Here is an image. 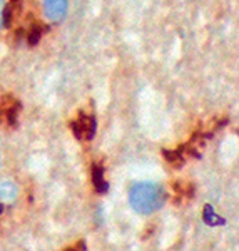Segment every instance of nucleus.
<instances>
[{
    "label": "nucleus",
    "mask_w": 239,
    "mask_h": 251,
    "mask_svg": "<svg viewBox=\"0 0 239 251\" xmlns=\"http://www.w3.org/2000/svg\"><path fill=\"white\" fill-rule=\"evenodd\" d=\"M129 203L132 209L141 214H152L157 209L163 208L166 203V193L164 188L157 183L151 181H143L131 188L129 193Z\"/></svg>",
    "instance_id": "obj_1"
},
{
    "label": "nucleus",
    "mask_w": 239,
    "mask_h": 251,
    "mask_svg": "<svg viewBox=\"0 0 239 251\" xmlns=\"http://www.w3.org/2000/svg\"><path fill=\"white\" fill-rule=\"evenodd\" d=\"M96 117L92 116H80L79 119L74 121L72 123V131H74V134L77 139H92L96 134Z\"/></svg>",
    "instance_id": "obj_2"
},
{
    "label": "nucleus",
    "mask_w": 239,
    "mask_h": 251,
    "mask_svg": "<svg viewBox=\"0 0 239 251\" xmlns=\"http://www.w3.org/2000/svg\"><path fill=\"white\" fill-rule=\"evenodd\" d=\"M69 0H44V12L52 22H60L67 14Z\"/></svg>",
    "instance_id": "obj_3"
},
{
    "label": "nucleus",
    "mask_w": 239,
    "mask_h": 251,
    "mask_svg": "<svg viewBox=\"0 0 239 251\" xmlns=\"http://www.w3.org/2000/svg\"><path fill=\"white\" fill-rule=\"evenodd\" d=\"M92 179H94V186H96V189L99 193H105L109 189L107 181L104 179V169H102V166H99V164L94 166V169H92Z\"/></svg>",
    "instance_id": "obj_4"
},
{
    "label": "nucleus",
    "mask_w": 239,
    "mask_h": 251,
    "mask_svg": "<svg viewBox=\"0 0 239 251\" xmlns=\"http://www.w3.org/2000/svg\"><path fill=\"white\" fill-rule=\"evenodd\" d=\"M17 198V188L10 183L0 184V200L2 201H12Z\"/></svg>",
    "instance_id": "obj_5"
},
{
    "label": "nucleus",
    "mask_w": 239,
    "mask_h": 251,
    "mask_svg": "<svg viewBox=\"0 0 239 251\" xmlns=\"http://www.w3.org/2000/svg\"><path fill=\"white\" fill-rule=\"evenodd\" d=\"M40 35H42V27H39V25L32 27V29L29 30V35H27V40H29L30 46H35V44L39 42Z\"/></svg>",
    "instance_id": "obj_6"
},
{
    "label": "nucleus",
    "mask_w": 239,
    "mask_h": 251,
    "mask_svg": "<svg viewBox=\"0 0 239 251\" xmlns=\"http://www.w3.org/2000/svg\"><path fill=\"white\" fill-rule=\"evenodd\" d=\"M3 12H5V2L0 0V27L3 25Z\"/></svg>",
    "instance_id": "obj_7"
}]
</instances>
